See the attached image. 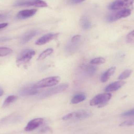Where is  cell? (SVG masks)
<instances>
[{
    "label": "cell",
    "mask_w": 134,
    "mask_h": 134,
    "mask_svg": "<svg viewBox=\"0 0 134 134\" xmlns=\"http://www.w3.org/2000/svg\"><path fill=\"white\" fill-rule=\"evenodd\" d=\"M111 97V94L110 93L98 94L91 100L90 105L92 106L97 105L98 108L104 107L107 104Z\"/></svg>",
    "instance_id": "cell-1"
},
{
    "label": "cell",
    "mask_w": 134,
    "mask_h": 134,
    "mask_svg": "<svg viewBox=\"0 0 134 134\" xmlns=\"http://www.w3.org/2000/svg\"><path fill=\"white\" fill-rule=\"evenodd\" d=\"M60 80V78L59 76H53L42 79L35 84L34 86L37 89L50 87L56 86Z\"/></svg>",
    "instance_id": "cell-2"
},
{
    "label": "cell",
    "mask_w": 134,
    "mask_h": 134,
    "mask_svg": "<svg viewBox=\"0 0 134 134\" xmlns=\"http://www.w3.org/2000/svg\"><path fill=\"white\" fill-rule=\"evenodd\" d=\"M91 114V113L87 110H79L67 114L63 117V119L65 121L81 120L88 118Z\"/></svg>",
    "instance_id": "cell-3"
},
{
    "label": "cell",
    "mask_w": 134,
    "mask_h": 134,
    "mask_svg": "<svg viewBox=\"0 0 134 134\" xmlns=\"http://www.w3.org/2000/svg\"><path fill=\"white\" fill-rule=\"evenodd\" d=\"M35 50L31 49H26L19 53L16 58V63L18 66L28 63L35 55Z\"/></svg>",
    "instance_id": "cell-4"
},
{
    "label": "cell",
    "mask_w": 134,
    "mask_h": 134,
    "mask_svg": "<svg viewBox=\"0 0 134 134\" xmlns=\"http://www.w3.org/2000/svg\"><path fill=\"white\" fill-rule=\"evenodd\" d=\"M13 5L16 7L35 6L40 8L48 6L47 3L42 0H20L15 2Z\"/></svg>",
    "instance_id": "cell-5"
},
{
    "label": "cell",
    "mask_w": 134,
    "mask_h": 134,
    "mask_svg": "<svg viewBox=\"0 0 134 134\" xmlns=\"http://www.w3.org/2000/svg\"><path fill=\"white\" fill-rule=\"evenodd\" d=\"M134 0H115L109 5L111 10H118L127 9L132 5Z\"/></svg>",
    "instance_id": "cell-6"
},
{
    "label": "cell",
    "mask_w": 134,
    "mask_h": 134,
    "mask_svg": "<svg viewBox=\"0 0 134 134\" xmlns=\"http://www.w3.org/2000/svg\"><path fill=\"white\" fill-rule=\"evenodd\" d=\"M131 10L130 9H121L119 12L113 13L109 15L106 18V20L109 22H115L120 19L127 17L131 14Z\"/></svg>",
    "instance_id": "cell-7"
},
{
    "label": "cell",
    "mask_w": 134,
    "mask_h": 134,
    "mask_svg": "<svg viewBox=\"0 0 134 134\" xmlns=\"http://www.w3.org/2000/svg\"><path fill=\"white\" fill-rule=\"evenodd\" d=\"M69 85L67 83H62L47 90L41 95V98H46L64 91L68 87Z\"/></svg>",
    "instance_id": "cell-8"
},
{
    "label": "cell",
    "mask_w": 134,
    "mask_h": 134,
    "mask_svg": "<svg viewBox=\"0 0 134 134\" xmlns=\"http://www.w3.org/2000/svg\"><path fill=\"white\" fill-rule=\"evenodd\" d=\"M44 119L42 118H36L30 120L25 127V131H31L39 127L43 124Z\"/></svg>",
    "instance_id": "cell-9"
},
{
    "label": "cell",
    "mask_w": 134,
    "mask_h": 134,
    "mask_svg": "<svg viewBox=\"0 0 134 134\" xmlns=\"http://www.w3.org/2000/svg\"><path fill=\"white\" fill-rule=\"evenodd\" d=\"M59 35L58 34H47L38 38L35 44L37 45H42L51 41L52 40L56 38Z\"/></svg>",
    "instance_id": "cell-10"
},
{
    "label": "cell",
    "mask_w": 134,
    "mask_h": 134,
    "mask_svg": "<svg viewBox=\"0 0 134 134\" xmlns=\"http://www.w3.org/2000/svg\"><path fill=\"white\" fill-rule=\"evenodd\" d=\"M39 33V31L37 30H31L27 31L22 36L20 42L22 44H26Z\"/></svg>",
    "instance_id": "cell-11"
},
{
    "label": "cell",
    "mask_w": 134,
    "mask_h": 134,
    "mask_svg": "<svg viewBox=\"0 0 134 134\" xmlns=\"http://www.w3.org/2000/svg\"><path fill=\"white\" fill-rule=\"evenodd\" d=\"M126 82L122 80L116 81L108 85L105 89V91L106 92H113L118 90L125 85Z\"/></svg>",
    "instance_id": "cell-12"
},
{
    "label": "cell",
    "mask_w": 134,
    "mask_h": 134,
    "mask_svg": "<svg viewBox=\"0 0 134 134\" xmlns=\"http://www.w3.org/2000/svg\"><path fill=\"white\" fill-rule=\"evenodd\" d=\"M37 12V9H26L19 12L16 15V18L19 19H24L33 16Z\"/></svg>",
    "instance_id": "cell-13"
},
{
    "label": "cell",
    "mask_w": 134,
    "mask_h": 134,
    "mask_svg": "<svg viewBox=\"0 0 134 134\" xmlns=\"http://www.w3.org/2000/svg\"><path fill=\"white\" fill-rule=\"evenodd\" d=\"M38 93V90L37 89L35 88L34 85L24 87L22 88L19 91L20 94L22 96L35 95L37 94Z\"/></svg>",
    "instance_id": "cell-14"
},
{
    "label": "cell",
    "mask_w": 134,
    "mask_h": 134,
    "mask_svg": "<svg viewBox=\"0 0 134 134\" xmlns=\"http://www.w3.org/2000/svg\"><path fill=\"white\" fill-rule=\"evenodd\" d=\"M115 70L116 67H113L105 71L101 76V82L103 83L107 82L110 77L115 73Z\"/></svg>",
    "instance_id": "cell-15"
},
{
    "label": "cell",
    "mask_w": 134,
    "mask_h": 134,
    "mask_svg": "<svg viewBox=\"0 0 134 134\" xmlns=\"http://www.w3.org/2000/svg\"><path fill=\"white\" fill-rule=\"evenodd\" d=\"M86 96L83 94H77L74 95L71 100V102L72 104H77L85 100Z\"/></svg>",
    "instance_id": "cell-16"
},
{
    "label": "cell",
    "mask_w": 134,
    "mask_h": 134,
    "mask_svg": "<svg viewBox=\"0 0 134 134\" xmlns=\"http://www.w3.org/2000/svg\"><path fill=\"white\" fill-rule=\"evenodd\" d=\"M80 23L81 26L85 30H88L91 27V23L87 16H82L80 19Z\"/></svg>",
    "instance_id": "cell-17"
},
{
    "label": "cell",
    "mask_w": 134,
    "mask_h": 134,
    "mask_svg": "<svg viewBox=\"0 0 134 134\" xmlns=\"http://www.w3.org/2000/svg\"><path fill=\"white\" fill-rule=\"evenodd\" d=\"M53 52V49L52 48H49L46 49L39 55L37 60H38V61H41V60L44 59L48 56L50 55L51 54H52Z\"/></svg>",
    "instance_id": "cell-18"
},
{
    "label": "cell",
    "mask_w": 134,
    "mask_h": 134,
    "mask_svg": "<svg viewBox=\"0 0 134 134\" xmlns=\"http://www.w3.org/2000/svg\"><path fill=\"white\" fill-rule=\"evenodd\" d=\"M17 99V97L15 95H10V96H8L5 100L2 106L3 108L7 107L10 104L15 101Z\"/></svg>",
    "instance_id": "cell-19"
},
{
    "label": "cell",
    "mask_w": 134,
    "mask_h": 134,
    "mask_svg": "<svg viewBox=\"0 0 134 134\" xmlns=\"http://www.w3.org/2000/svg\"><path fill=\"white\" fill-rule=\"evenodd\" d=\"M97 70V67L93 65H88L85 68L86 73L90 76L93 75Z\"/></svg>",
    "instance_id": "cell-20"
},
{
    "label": "cell",
    "mask_w": 134,
    "mask_h": 134,
    "mask_svg": "<svg viewBox=\"0 0 134 134\" xmlns=\"http://www.w3.org/2000/svg\"><path fill=\"white\" fill-rule=\"evenodd\" d=\"M132 73V71L131 69H126L118 77V79L120 80H122L127 79L130 76Z\"/></svg>",
    "instance_id": "cell-21"
},
{
    "label": "cell",
    "mask_w": 134,
    "mask_h": 134,
    "mask_svg": "<svg viewBox=\"0 0 134 134\" xmlns=\"http://www.w3.org/2000/svg\"><path fill=\"white\" fill-rule=\"evenodd\" d=\"M12 49L6 47H1L0 48V57H4L9 55L12 53Z\"/></svg>",
    "instance_id": "cell-22"
},
{
    "label": "cell",
    "mask_w": 134,
    "mask_h": 134,
    "mask_svg": "<svg viewBox=\"0 0 134 134\" xmlns=\"http://www.w3.org/2000/svg\"><path fill=\"white\" fill-rule=\"evenodd\" d=\"M105 62V60L103 57H98L92 59L90 61V64L93 65H98L103 64Z\"/></svg>",
    "instance_id": "cell-23"
},
{
    "label": "cell",
    "mask_w": 134,
    "mask_h": 134,
    "mask_svg": "<svg viewBox=\"0 0 134 134\" xmlns=\"http://www.w3.org/2000/svg\"><path fill=\"white\" fill-rule=\"evenodd\" d=\"M126 41L128 43L134 44V30L128 34L126 37Z\"/></svg>",
    "instance_id": "cell-24"
},
{
    "label": "cell",
    "mask_w": 134,
    "mask_h": 134,
    "mask_svg": "<svg viewBox=\"0 0 134 134\" xmlns=\"http://www.w3.org/2000/svg\"><path fill=\"white\" fill-rule=\"evenodd\" d=\"M131 126H134V120H126L121 123L120 124V126L121 127Z\"/></svg>",
    "instance_id": "cell-25"
},
{
    "label": "cell",
    "mask_w": 134,
    "mask_h": 134,
    "mask_svg": "<svg viewBox=\"0 0 134 134\" xmlns=\"http://www.w3.org/2000/svg\"><path fill=\"white\" fill-rule=\"evenodd\" d=\"M122 116H134V108L127 111L125 112L122 114Z\"/></svg>",
    "instance_id": "cell-26"
},
{
    "label": "cell",
    "mask_w": 134,
    "mask_h": 134,
    "mask_svg": "<svg viewBox=\"0 0 134 134\" xmlns=\"http://www.w3.org/2000/svg\"><path fill=\"white\" fill-rule=\"evenodd\" d=\"M81 38V36L80 35H76L73 36L72 38H71V42L72 43H76L79 41Z\"/></svg>",
    "instance_id": "cell-27"
},
{
    "label": "cell",
    "mask_w": 134,
    "mask_h": 134,
    "mask_svg": "<svg viewBox=\"0 0 134 134\" xmlns=\"http://www.w3.org/2000/svg\"><path fill=\"white\" fill-rule=\"evenodd\" d=\"M86 0H68V2L71 4H75L83 2Z\"/></svg>",
    "instance_id": "cell-28"
},
{
    "label": "cell",
    "mask_w": 134,
    "mask_h": 134,
    "mask_svg": "<svg viewBox=\"0 0 134 134\" xmlns=\"http://www.w3.org/2000/svg\"><path fill=\"white\" fill-rule=\"evenodd\" d=\"M8 23H2L0 24V29H2V28H4L8 26Z\"/></svg>",
    "instance_id": "cell-29"
},
{
    "label": "cell",
    "mask_w": 134,
    "mask_h": 134,
    "mask_svg": "<svg viewBox=\"0 0 134 134\" xmlns=\"http://www.w3.org/2000/svg\"><path fill=\"white\" fill-rule=\"evenodd\" d=\"M9 40V38H0V42H4L7 41L8 40Z\"/></svg>",
    "instance_id": "cell-30"
},
{
    "label": "cell",
    "mask_w": 134,
    "mask_h": 134,
    "mask_svg": "<svg viewBox=\"0 0 134 134\" xmlns=\"http://www.w3.org/2000/svg\"><path fill=\"white\" fill-rule=\"evenodd\" d=\"M3 94H4V91H3V89L2 88L0 87V97L2 96Z\"/></svg>",
    "instance_id": "cell-31"
},
{
    "label": "cell",
    "mask_w": 134,
    "mask_h": 134,
    "mask_svg": "<svg viewBox=\"0 0 134 134\" xmlns=\"http://www.w3.org/2000/svg\"><path fill=\"white\" fill-rule=\"evenodd\" d=\"M4 17V15H0V19L3 18V17Z\"/></svg>",
    "instance_id": "cell-32"
}]
</instances>
